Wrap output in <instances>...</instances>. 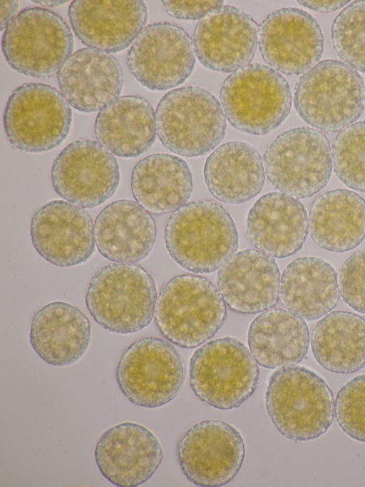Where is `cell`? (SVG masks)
<instances>
[{"mask_svg": "<svg viewBox=\"0 0 365 487\" xmlns=\"http://www.w3.org/2000/svg\"><path fill=\"white\" fill-rule=\"evenodd\" d=\"M155 436L138 423L117 424L101 436L95 449L101 474L118 487L138 486L150 479L163 461Z\"/></svg>", "mask_w": 365, "mask_h": 487, "instance_id": "obj_19", "label": "cell"}, {"mask_svg": "<svg viewBox=\"0 0 365 487\" xmlns=\"http://www.w3.org/2000/svg\"><path fill=\"white\" fill-rule=\"evenodd\" d=\"M247 341L259 366L272 369L294 366L307 353L309 328L304 319L288 311L269 309L252 321Z\"/></svg>", "mask_w": 365, "mask_h": 487, "instance_id": "obj_31", "label": "cell"}, {"mask_svg": "<svg viewBox=\"0 0 365 487\" xmlns=\"http://www.w3.org/2000/svg\"><path fill=\"white\" fill-rule=\"evenodd\" d=\"M259 28L247 14L229 5L200 19L193 32V46L202 65L212 71L235 72L252 60Z\"/></svg>", "mask_w": 365, "mask_h": 487, "instance_id": "obj_18", "label": "cell"}, {"mask_svg": "<svg viewBox=\"0 0 365 487\" xmlns=\"http://www.w3.org/2000/svg\"><path fill=\"white\" fill-rule=\"evenodd\" d=\"M155 119L162 144L181 156H204L215 149L225 135L226 119L221 104L198 86L166 93L157 106Z\"/></svg>", "mask_w": 365, "mask_h": 487, "instance_id": "obj_5", "label": "cell"}, {"mask_svg": "<svg viewBox=\"0 0 365 487\" xmlns=\"http://www.w3.org/2000/svg\"><path fill=\"white\" fill-rule=\"evenodd\" d=\"M133 196L149 213L162 215L175 211L189 200L192 174L181 158L154 154L140 159L130 179Z\"/></svg>", "mask_w": 365, "mask_h": 487, "instance_id": "obj_29", "label": "cell"}, {"mask_svg": "<svg viewBox=\"0 0 365 487\" xmlns=\"http://www.w3.org/2000/svg\"><path fill=\"white\" fill-rule=\"evenodd\" d=\"M311 347L317 362L330 372L360 371L365 366V319L344 311L327 313L312 331Z\"/></svg>", "mask_w": 365, "mask_h": 487, "instance_id": "obj_32", "label": "cell"}, {"mask_svg": "<svg viewBox=\"0 0 365 487\" xmlns=\"http://www.w3.org/2000/svg\"><path fill=\"white\" fill-rule=\"evenodd\" d=\"M334 411L341 430L365 443V374L351 378L339 390Z\"/></svg>", "mask_w": 365, "mask_h": 487, "instance_id": "obj_35", "label": "cell"}, {"mask_svg": "<svg viewBox=\"0 0 365 487\" xmlns=\"http://www.w3.org/2000/svg\"><path fill=\"white\" fill-rule=\"evenodd\" d=\"M30 235L36 252L61 268L85 263L95 249L91 216L82 208L62 200L51 201L34 213Z\"/></svg>", "mask_w": 365, "mask_h": 487, "instance_id": "obj_17", "label": "cell"}, {"mask_svg": "<svg viewBox=\"0 0 365 487\" xmlns=\"http://www.w3.org/2000/svg\"><path fill=\"white\" fill-rule=\"evenodd\" d=\"M120 176L113 154L99 142L88 139L67 145L53 161L51 171L56 193L84 209L95 208L111 198Z\"/></svg>", "mask_w": 365, "mask_h": 487, "instance_id": "obj_13", "label": "cell"}, {"mask_svg": "<svg viewBox=\"0 0 365 487\" xmlns=\"http://www.w3.org/2000/svg\"><path fill=\"white\" fill-rule=\"evenodd\" d=\"M265 405L278 432L295 441L319 438L334 420L331 390L317 373L302 366L279 368L272 374Z\"/></svg>", "mask_w": 365, "mask_h": 487, "instance_id": "obj_2", "label": "cell"}, {"mask_svg": "<svg viewBox=\"0 0 365 487\" xmlns=\"http://www.w3.org/2000/svg\"><path fill=\"white\" fill-rule=\"evenodd\" d=\"M167 13L182 20L202 19L223 6L224 1H162Z\"/></svg>", "mask_w": 365, "mask_h": 487, "instance_id": "obj_37", "label": "cell"}, {"mask_svg": "<svg viewBox=\"0 0 365 487\" xmlns=\"http://www.w3.org/2000/svg\"><path fill=\"white\" fill-rule=\"evenodd\" d=\"M165 243L171 258L197 273L221 267L237 251L239 236L229 212L211 200L193 201L175 210L165 228Z\"/></svg>", "mask_w": 365, "mask_h": 487, "instance_id": "obj_1", "label": "cell"}, {"mask_svg": "<svg viewBox=\"0 0 365 487\" xmlns=\"http://www.w3.org/2000/svg\"><path fill=\"white\" fill-rule=\"evenodd\" d=\"M303 6L320 13H330L344 6L349 1H298Z\"/></svg>", "mask_w": 365, "mask_h": 487, "instance_id": "obj_38", "label": "cell"}, {"mask_svg": "<svg viewBox=\"0 0 365 487\" xmlns=\"http://www.w3.org/2000/svg\"><path fill=\"white\" fill-rule=\"evenodd\" d=\"M364 103L362 77L336 59L316 64L299 77L294 87V104L299 116L324 131L336 132L354 124L361 115Z\"/></svg>", "mask_w": 365, "mask_h": 487, "instance_id": "obj_6", "label": "cell"}, {"mask_svg": "<svg viewBox=\"0 0 365 487\" xmlns=\"http://www.w3.org/2000/svg\"><path fill=\"white\" fill-rule=\"evenodd\" d=\"M190 383L202 402L220 410L240 407L255 391L257 363L240 340L231 337L205 343L191 357Z\"/></svg>", "mask_w": 365, "mask_h": 487, "instance_id": "obj_8", "label": "cell"}, {"mask_svg": "<svg viewBox=\"0 0 365 487\" xmlns=\"http://www.w3.org/2000/svg\"><path fill=\"white\" fill-rule=\"evenodd\" d=\"M338 285L343 301L354 311L365 313V249L356 251L344 261Z\"/></svg>", "mask_w": 365, "mask_h": 487, "instance_id": "obj_36", "label": "cell"}, {"mask_svg": "<svg viewBox=\"0 0 365 487\" xmlns=\"http://www.w3.org/2000/svg\"><path fill=\"white\" fill-rule=\"evenodd\" d=\"M331 151L338 179L350 189L365 192V120L340 131Z\"/></svg>", "mask_w": 365, "mask_h": 487, "instance_id": "obj_33", "label": "cell"}, {"mask_svg": "<svg viewBox=\"0 0 365 487\" xmlns=\"http://www.w3.org/2000/svg\"><path fill=\"white\" fill-rule=\"evenodd\" d=\"M94 131L98 141L113 155L135 158L155 142V113L141 96H118L99 111Z\"/></svg>", "mask_w": 365, "mask_h": 487, "instance_id": "obj_26", "label": "cell"}, {"mask_svg": "<svg viewBox=\"0 0 365 487\" xmlns=\"http://www.w3.org/2000/svg\"><path fill=\"white\" fill-rule=\"evenodd\" d=\"M127 64L134 78L150 91L175 88L185 81L194 69L192 39L176 24H149L129 49Z\"/></svg>", "mask_w": 365, "mask_h": 487, "instance_id": "obj_15", "label": "cell"}, {"mask_svg": "<svg viewBox=\"0 0 365 487\" xmlns=\"http://www.w3.org/2000/svg\"><path fill=\"white\" fill-rule=\"evenodd\" d=\"M308 230L309 219L304 205L282 192H270L259 197L246 221V231L252 244L262 253L278 258L298 251Z\"/></svg>", "mask_w": 365, "mask_h": 487, "instance_id": "obj_22", "label": "cell"}, {"mask_svg": "<svg viewBox=\"0 0 365 487\" xmlns=\"http://www.w3.org/2000/svg\"><path fill=\"white\" fill-rule=\"evenodd\" d=\"M115 376L120 390L132 403L155 408L173 401L185 377L183 359L168 341L145 337L122 353Z\"/></svg>", "mask_w": 365, "mask_h": 487, "instance_id": "obj_12", "label": "cell"}, {"mask_svg": "<svg viewBox=\"0 0 365 487\" xmlns=\"http://www.w3.org/2000/svg\"><path fill=\"white\" fill-rule=\"evenodd\" d=\"M71 121V109L62 93L42 83H25L15 89L3 116L8 141L14 148L31 154L59 146L67 137Z\"/></svg>", "mask_w": 365, "mask_h": 487, "instance_id": "obj_11", "label": "cell"}, {"mask_svg": "<svg viewBox=\"0 0 365 487\" xmlns=\"http://www.w3.org/2000/svg\"><path fill=\"white\" fill-rule=\"evenodd\" d=\"M34 3L38 4L44 6L53 7L59 5H62L67 2V1H32Z\"/></svg>", "mask_w": 365, "mask_h": 487, "instance_id": "obj_40", "label": "cell"}, {"mask_svg": "<svg viewBox=\"0 0 365 487\" xmlns=\"http://www.w3.org/2000/svg\"><path fill=\"white\" fill-rule=\"evenodd\" d=\"M18 2L16 1H0L1 31L6 29L9 23L17 15Z\"/></svg>", "mask_w": 365, "mask_h": 487, "instance_id": "obj_39", "label": "cell"}, {"mask_svg": "<svg viewBox=\"0 0 365 487\" xmlns=\"http://www.w3.org/2000/svg\"><path fill=\"white\" fill-rule=\"evenodd\" d=\"M218 288L205 277L182 274L160 291L155 321L163 336L182 348H195L212 338L226 318Z\"/></svg>", "mask_w": 365, "mask_h": 487, "instance_id": "obj_4", "label": "cell"}, {"mask_svg": "<svg viewBox=\"0 0 365 487\" xmlns=\"http://www.w3.org/2000/svg\"><path fill=\"white\" fill-rule=\"evenodd\" d=\"M177 456L182 472L191 483L203 487L222 486L240 471L245 442L232 425L205 420L185 432L178 442Z\"/></svg>", "mask_w": 365, "mask_h": 487, "instance_id": "obj_14", "label": "cell"}, {"mask_svg": "<svg viewBox=\"0 0 365 487\" xmlns=\"http://www.w3.org/2000/svg\"><path fill=\"white\" fill-rule=\"evenodd\" d=\"M263 161L271 184L295 199L318 193L329 181L333 169L328 139L309 126L291 128L277 136L266 149Z\"/></svg>", "mask_w": 365, "mask_h": 487, "instance_id": "obj_10", "label": "cell"}, {"mask_svg": "<svg viewBox=\"0 0 365 487\" xmlns=\"http://www.w3.org/2000/svg\"><path fill=\"white\" fill-rule=\"evenodd\" d=\"M68 18L84 45L109 54L134 42L144 29L148 12L140 0H76L69 6Z\"/></svg>", "mask_w": 365, "mask_h": 487, "instance_id": "obj_20", "label": "cell"}, {"mask_svg": "<svg viewBox=\"0 0 365 487\" xmlns=\"http://www.w3.org/2000/svg\"><path fill=\"white\" fill-rule=\"evenodd\" d=\"M157 290L150 274L134 263H111L98 270L85 301L94 321L113 333L128 334L147 327L155 312Z\"/></svg>", "mask_w": 365, "mask_h": 487, "instance_id": "obj_3", "label": "cell"}, {"mask_svg": "<svg viewBox=\"0 0 365 487\" xmlns=\"http://www.w3.org/2000/svg\"><path fill=\"white\" fill-rule=\"evenodd\" d=\"M29 338L34 350L43 361L52 366H68L86 352L91 341V324L78 308L66 302L53 301L34 316Z\"/></svg>", "mask_w": 365, "mask_h": 487, "instance_id": "obj_25", "label": "cell"}, {"mask_svg": "<svg viewBox=\"0 0 365 487\" xmlns=\"http://www.w3.org/2000/svg\"><path fill=\"white\" fill-rule=\"evenodd\" d=\"M73 48V35L66 21L41 7L25 8L19 12L1 39L2 52L11 68L40 79L57 74Z\"/></svg>", "mask_w": 365, "mask_h": 487, "instance_id": "obj_9", "label": "cell"}, {"mask_svg": "<svg viewBox=\"0 0 365 487\" xmlns=\"http://www.w3.org/2000/svg\"><path fill=\"white\" fill-rule=\"evenodd\" d=\"M95 241L99 253L119 263H135L152 250L156 226L150 214L138 203L120 199L105 206L94 224Z\"/></svg>", "mask_w": 365, "mask_h": 487, "instance_id": "obj_24", "label": "cell"}, {"mask_svg": "<svg viewBox=\"0 0 365 487\" xmlns=\"http://www.w3.org/2000/svg\"><path fill=\"white\" fill-rule=\"evenodd\" d=\"M123 81L118 60L91 48L71 54L58 74L61 92L69 105L84 113L101 110L118 97Z\"/></svg>", "mask_w": 365, "mask_h": 487, "instance_id": "obj_23", "label": "cell"}, {"mask_svg": "<svg viewBox=\"0 0 365 487\" xmlns=\"http://www.w3.org/2000/svg\"><path fill=\"white\" fill-rule=\"evenodd\" d=\"M309 231L320 248L341 253L356 247L365 238V200L354 191H327L313 202Z\"/></svg>", "mask_w": 365, "mask_h": 487, "instance_id": "obj_30", "label": "cell"}, {"mask_svg": "<svg viewBox=\"0 0 365 487\" xmlns=\"http://www.w3.org/2000/svg\"><path fill=\"white\" fill-rule=\"evenodd\" d=\"M331 38L338 56L355 70L365 72V0L353 1L339 13Z\"/></svg>", "mask_w": 365, "mask_h": 487, "instance_id": "obj_34", "label": "cell"}, {"mask_svg": "<svg viewBox=\"0 0 365 487\" xmlns=\"http://www.w3.org/2000/svg\"><path fill=\"white\" fill-rule=\"evenodd\" d=\"M205 182L211 194L227 204H242L256 196L264 182L259 152L250 144L232 141L217 147L207 158Z\"/></svg>", "mask_w": 365, "mask_h": 487, "instance_id": "obj_27", "label": "cell"}, {"mask_svg": "<svg viewBox=\"0 0 365 487\" xmlns=\"http://www.w3.org/2000/svg\"><path fill=\"white\" fill-rule=\"evenodd\" d=\"M280 282L275 260L252 248L235 253L217 275V288L225 304L245 314L274 308L279 298Z\"/></svg>", "mask_w": 365, "mask_h": 487, "instance_id": "obj_21", "label": "cell"}, {"mask_svg": "<svg viewBox=\"0 0 365 487\" xmlns=\"http://www.w3.org/2000/svg\"><path fill=\"white\" fill-rule=\"evenodd\" d=\"M263 60L285 75L305 73L322 57L324 36L316 19L295 7H284L269 14L258 31Z\"/></svg>", "mask_w": 365, "mask_h": 487, "instance_id": "obj_16", "label": "cell"}, {"mask_svg": "<svg viewBox=\"0 0 365 487\" xmlns=\"http://www.w3.org/2000/svg\"><path fill=\"white\" fill-rule=\"evenodd\" d=\"M279 298L292 313L309 321L319 319L329 313L339 301L336 273L322 258H295L283 271Z\"/></svg>", "mask_w": 365, "mask_h": 487, "instance_id": "obj_28", "label": "cell"}, {"mask_svg": "<svg viewBox=\"0 0 365 487\" xmlns=\"http://www.w3.org/2000/svg\"><path fill=\"white\" fill-rule=\"evenodd\" d=\"M220 99L235 129L257 136L280 126L292 106L287 81L274 69L258 63L230 74L222 83Z\"/></svg>", "mask_w": 365, "mask_h": 487, "instance_id": "obj_7", "label": "cell"}]
</instances>
